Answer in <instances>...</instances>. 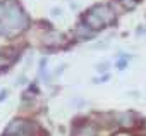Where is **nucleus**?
<instances>
[{
  "instance_id": "f257e3e1",
  "label": "nucleus",
  "mask_w": 146,
  "mask_h": 136,
  "mask_svg": "<svg viewBox=\"0 0 146 136\" xmlns=\"http://www.w3.org/2000/svg\"><path fill=\"white\" fill-rule=\"evenodd\" d=\"M5 2V14L2 17V23L7 28L9 35H19L23 31H26L31 24L28 14L24 12V9L17 4V0H4Z\"/></svg>"
},
{
  "instance_id": "f03ea898",
  "label": "nucleus",
  "mask_w": 146,
  "mask_h": 136,
  "mask_svg": "<svg viewBox=\"0 0 146 136\" xmlns=\"http://www.w3.org/2000/svg\"><path fill=\"white\" fill-rule=\"evenodd\" d=\"M35 131H36L35 124L26 119H14L5 127V134H14V136H33Z\"/></svg>"
},
{
  "instance_id": "7ed1b4c3",
  "label": "nucleus",
  "mask_w": 146,
  "mask_h": 136,
  "mask_svg": "<svg viewBox=\"0 0 146 136\" xmlns=\"http://www.w3.org/2000/svg\"><path fill=\"white\" fill-rule=\"evenodd\" d=\"M103 23H105V26L107 24H112L113 21H115V16H117V12H113V9L110 7V5H105V4H100V5H95L93 9H91Z\"/></svg>"
},
{
  "instance_id": "20e7f679",
  "label": "nucleus",
  "mask_w": 146,
  "mask_h": 136,
  "mask_svg": "<svg viewBox=\"0 0 146 136\" xmlns=\"http://www.w3.org/2000/svg\"><path fill=\"white\" fill-rule=\"evenodd\" d=\"M83 23H84L91 31H102L103 26H105V23H103L93 11H88V12L83 16Z\"/></svg>"
},
{
  "instance_id": "39448f33",
  "label": "nucleus",
  "mask_w": 146,
  "mask_h": 136,
  "mask_svg": "<svg viewBox=\"0 0 146 136\" xmlns=\"http://www.w3.org/2000/svg\"><path fill=\"white\" fill-rule=\"evenodd\" d=\"M115 119H117V124H119V126H122V127H132V126L136 124V117H134V114H132V112L117 114V115H115Z\"/></svg>"
},
{
  "instance_id": "423d86ee",
  "label": "nucleus",
  "mask_w": 146,
  "mask_h": 136,
  "mask_svg": "<svg viewBox=\"0 0 146 136\" xmlns=\"http://www.w3.org/2000/svg\"><path fill=\"white\" fill-rule=\"evenodd\" d=\"M60 41H64V35L62 33H57V31H48L43 36V43L45 45H57Z\"/></svg>"
},
{
  "instance_id": "0eeeda50",
  "label": "nucleus",
  "mask_w": 146,
  "mask_h": 136,
  "mask_svg": "<svg viewBox=\"0 0 146 136\" xmlns=\"http://www.w3.org/2000/svg\"><path fill=\"white\" fill-rule=\"evenodd\" d=\"M74 136H95V129H91L90 126H86V127H81L79 131H76Z\"/></svg>"
},
{
  "instance_id": "6e6552de",
  "label": "nucleus",
  "mask_w": 146,
  "mask_h": 136,
  "mask_svg": "<svg viewBox=\"0 0 146 136\" xmlns=\"http://www.w3.org/2000/svg\"><path fill=\"white\" fill-rule=\"evenodd\" d=\"M139 2H141V0H120V4H122V7L125 11H132Z\"/></svg>"
},
{
  "instance_id": "1a4fd4ad",
  "label": "nucleus",
  "mask_w": 146,
  "mask_h": 136,
  "mask_svg": "<svg viewBox=\"0 0 146 136\" xmlns=\"http://www.w3.org/2000/svg\"><path fill=\"white\" fill-rule=\"evenodd\" d=\"M108 67H110V64H108V62H102V64H98V65H96V71H98V73H107Z\"/></svg>"
},
{
  "instance_id": "9d476101",
  "label": "nucleus",
  "mask_w": 146,
  "mask_h": 136,
  "mask_svg": "<svg viewBox=\"0 0 146 136\" xmlns=\"http://www.w3.org/2000/svg\"><path fill=\"white\" fill-rule=\"evenodd\" d=\"M7 95H9V90H7V88L0 90V102H5V100H7Z\"/></svg>"
},
{
  "instance_id": "9b49d317",
  "label": "nucleus",
  "mask_w": 146,
  "mask_h": 136,
  "mask_svg": "<svg viewBox=\"0 0 146 136\" xmlns=\"http://www.w3.org/2000/svg\"><path fill=\"white\" fill-rule=\"evenodd\" d=\"M52 16H62V9L60 7H55V9H52Z\"/></svg>"
},
{
  "instance_id": "f8f14e48",
  "label": "nucleus",
  "mask_w": 146,
  "mask_h": 136,
  "mask_svg": "<svg viewBox=\"0 0 146 136\" xmlns=\"http://www.w3.org/2000/svg\"><path fill=\"white\" fill-rule=\"evenodd\" d=\"M0 35H9V33H7V28H5V24H4L2 21H0Z\"/></svg>"
},
{
  "instance_id": "ddd939ff",
  "label": "nucleus",
  "mask_w": 146,
  "mask_h": 136,
  "mask_svg": "<svg viewBox=\"0 0 146 136\" xmlns=\"http://www.w3.org/2000/svg\"><path fill=\"white\" fill-rule=\"evenodd\" d=\"M143 28H144V26H139V28L136 29V33H137V35H143V33H144V29H143Z\"/></svg>"
},
{
  "instance_id": "4468645a",
  "label": "nucleus",
  "mask_w": 146,
  "mask_h": 136,
  "mask_svg": "<svg viewBox=\"0 0 146 136\" xmlns=\"http://www.w3.org/2000/svg\"><path fill=\"white\" fill-rule=\"evenodd\" d=\"M17 81H19V85H23V83H24V81H26V79H24V76H21V78H19V79H17Z\"/></svg>"
},
{
  "instance_id": "2eb2a0df",
  "label": "nucleus",
  "mask_w": 146,
  "mask_h": 136,
  "mask_svg": "<svg viewBox=\"0 0 146 136\" xmlns=\"http://www.w3.org/2000/svg\"><path fill=\"white\" fill-rule=\"evenodd\" d=\"M5 136H14V134H5Z\"/></svg>"
}]
</instances>
